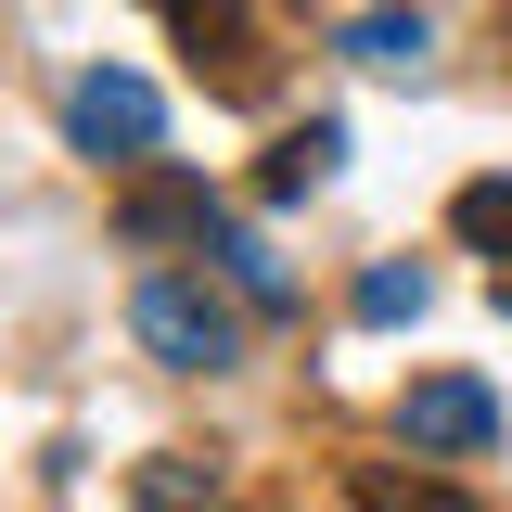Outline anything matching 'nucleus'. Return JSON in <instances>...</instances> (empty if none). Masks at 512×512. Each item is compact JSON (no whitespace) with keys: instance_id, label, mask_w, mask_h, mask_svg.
<instances>
[{"instance_id":"obj_2","label":"nucleus","mask_w":512,"mask_h":512,"mask_svg":"<svg viewBox=\"0 0 512 512\" xmlns=\"http://www.w3.org/2000/svg\"><path fill=\"white\" fill-rule=\"evenodd\" d=\"M64 141H77V154H103V167H141V154L167 141V103H154L128 64H90V77L64 90Z\"/></svg>"},{"instance_id":"obj_4","label":"nucleus","mask_w":512,"mask_h":512,"mask_svg":"<svg viewBox=\"0 0 512 512\" xmlns=\"http://www.w3.org/2000/svg\"><path fill=\"white\" fill-rule=\"evenodd\" d=\"M397 436L423 448V461H474V448H500V397L474 372H423L410 397H397Z\"/></svg>"},{"instance_id":"obj_10","label":"nucleus","mask_w":512,"mask_h":512,"mask_svg":"<svg viewBox=\"0 0 512 512\" xmlns=\"http://www.w3.org/2000/svg\"><path fill=\"white\" fill-rule=\"evenodd\" d=\"M205 256H218V269L244 282L256 308H295V269H282V256H269V244H256V231H205Z\"/></svg>"},{"instance_id":"obj_1","label":"nucleus","mask_w":512,"mask_h":512,"mask_svg":"<svg viewBox=\"0 0 512 512\" xmlns=\"http://www.w3.org/2000/svg\"><path fill=\"white\" fill-rule=\"evenodd\" d=\"M128 333H141L167 372H231V359H244V308H231L218 282H192V269L141 282V295H128Z\"/></svg>"},{"instance_id":"obj_8","label":"nucleus","mask_w":512,"mask_h":512,"mask_svg":"<svg viewBox=\"0 0 512 512\" xmlns=\"http://www.w3.org/2000/svg\"><path fill=\"white\" fill-rule=\"evenodd\" d=\"M128 500H141V512H218V474L180 461V448H154V461L128 474Z\"/></svg>"},{"instance_id":"obj_5","label":"nucleus","mask_w":512,"mask_h":512,"mask_svg":"<svg viewBox=\"0 0 512 512\" xmlns=\"http://www.w3.org/2000/svg\"><path fill=\"white\" fill-rule=\"evenodd\" d=\"M218 231V192L192 180V167H154V180H128V205H116V244H205Z\"/></svg>"},{"instance_id":"obj_7","label":"nucleus","mask_w":512,"mask_h":512,"mask_svg":"<svg viewBox=\"0 0 512 512\" xmlns=\"http://www.w3.org/2000/svg\"><path fill=\"white\" fill-rule=\"evenodd\" d=\"M346 52L372 64V77H423V64H436V26H423V13H359Z\"/></svg>"},{"instance_id":"obj_6","label":"nucleus","mask_w":512,"mask_h":512,"mask_svg":"<svg viewBox=\"0 0 512 512\" xmlns=\"http://www.w3.org/2000/svg\"><path fill=\"white\" fill-rule=\"evenodd\" d=\"M333 154H346V128H333V116L282 128V154L256 167V192H269V205H295V192H320V180H333Z\"/></svg>"},{"instance_id":"obj_9","label":"nucleus","mask_w":512,"mask_h":512,"mask_svg":"<svg viewBox=\"0 0 512 512\" xmlns=\"http://www.w3.org/2000/svg\"><path fill=\"white\" fill-rule=\"evenodd\" d=\"M359 512H487V500H461L448 474H397V461H372V474H359Z\"/></svg>"},{"instance_id":"obj_3","label":"nucleus","mask_w":512,"mask_h":512,"mask_svg":"<svg viewBox=\"0 0 512 512\" xmlns=\"http://www.w3.org/2000/svg\"><path fill=\"white\" fill-rule=\"evenodd\" d=\"M167 26H180V52H192V77H205L218 103H269V52H256L244 0H167Z\"/></svg>"},{"instance_id":"obj_11","label":"nucleus","mask_w":512,"mask_h":512,"mask_svg":"<svg viewBox=\"0 0 512 512\" xmlns=\"http://www.w3.org/2000/svg\"><path fill=\"white\" fill-rule=\"evenodd\" d=\"M448 231H461V244H487L512 269V180H461V205H448Z\"/></svg>"},{"instance_id":"obj_12","label":"nucleus","mask_w":512,"mask_h":512,"mask_svg":"<svg viewBox=\"0 0 512 512\" xmlns=\"http://www.w3.org/2000/svg\"><path fill=\"white\" fill-rule=\"evenodd\" d=\"M346 308H359V320H423V269H397V256H372Z\"/></svg>"},{"instance_id":"obj_13","label":"nucleus","mask_w":512,"mask_h":512,"mask_svg":"<svg viewBox=\"0 0 512 512\" xmlns=\"http://www.w3.org/2000/svg\"><path fill=\"white\" fill-rule=\"evenodd\" d=\"M500 308H512V269H500Z\"/></svg>"}]
</instances>
